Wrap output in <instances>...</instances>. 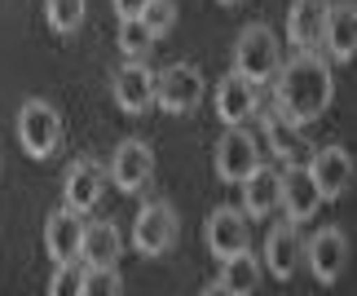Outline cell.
<instances>
[{"mask_svg": "<svg viewBox=\"0 0 357 296\" xmlns=\"http://www.w3.org/2000/svg\"><path fill=\"white\" fill-rule=\"evenodd\" d=\"M335 98V75L331 62L322 58L318 49H300L296 58L278 62L273 71V111L287 115L291 124H313Z\"/></svg>", "mask_w": 357, "mask_h": 296, "instance_id": "cell-1", "label": "cell"}, {"mask_svg": "<svg viewBox=\"0 0 357 296\" xmlns=\"http://www.w3.org/2000/svg\"><path fill=\"white\" fill-rule=\"evenodd\" d=\"M278 62H282V49H278L273 27L247 22L243 31H238V45H234V71L243 80H252V84H265V80H273Z\"/></svg>", "mask_w": 357, "mask_h": 296, "instance_id": "cell-2", "label": "cell"}, {"mask_svg": "<svg viewBox=\"0 0 357 296\" xmlns=\"http://www.w3.org/2000/svg\"><path fill=\"white\" fill-rule=\"evenodd\" d=\"M18 142L31 159H49L62 146V115L45 98H26L18 111Z\"/></svg>", "mask_w": 357, "mask_h": 296, "instance_id": "cell-3", "label": "cell"}, {"mask_svg": "<svg viewBox=\"0 0 357 296\" xmlns=\"http://www.w3.org/2000/svg\"><path fill=\"white\" fill-rule=\"evenodd\" d=\"M203 93H208V80H203V71L195 62H172V66H163V71L155 75V102L168 115L195 111V106L203 102Z\"/></svg>", "mask_w": 357, "mask_h": 296, "instance_id": "cell-4", "label": "cell"}, {"mask_svg": "<svg viewBox=\"0 0 357 296\" xmlns=\"http://www.w3.org/2000/svg\"><path fill=\"white\" fill-rule=\"evenodd\" d=\"M176 235H181V221H176V208L168 199H150L132 221V248L142 257H163L176 244Z\"/></svg>", "mask_w": 357, "mask_h": 296, "instance_id": "cell-5", "label": "cell"}, {"mask_svg": "<svg viewBox=\"0 0 357 296\" xmlns=\"http://www.w3.org/2000/svg\"><path fill=\"white\" fill-rule=\"evenodd\" d=\"M106 177H111L123 195L146 191L150 177H155V151H150L142 138L119 142V146H115V155H111V168H106Z\"/></svg>", "mask_w": 357, "mask_h": 296, "instance_id": "cell-6", "label": "cell"}, {"mask_svg": "<svg viewBox=\"0 0 357 296\" xmlns=\"http://www.w3.org/2000/svg\"><path fill=\"white\" fill-rule=\"evenodd\" d=\"M111 98L128 115H142L155 106V71L146 66V58H123V66L111 75Z\"/></svg>", "mask_w": 357, "mask_h": 296, "instance_id": "cell-7", "label": "cell"}, {"mask_svg": "<svg viewBox=\"0 0 357 296\" xmlns=\"http://www.w3.org/2000/svg\"><path fill=\"white\" fill-rule=\"evenodd\" d=\"M256 164H260V146H256L252 133H247L243 124L225 128L221 142H216V177L234 186V182H243Z\"/></svg>", "mask_w": 357, "mask_h": 296, "instance_id": "cell-8", "label": "cell"}, {"mask_svg": "<svg viewBox=\"0 0 357 296\" xmlns=\"http://www.w3.org/2000/svg\"><path fill=\"white\" fill-rule=\"evenodd\" d=\"M305 261L318 283H335L340 274H344L349 265V235L340 230V225H326V230H318L305 244Z\"/></svg>", "mask_w": 357, "mask_h": 296, "instance_id": "cell-9", "label": "cell"}, {"mask_svg": "<svg viewBox=\"0 0 357 296\" xmlns=\"http://www.w3.org/2000/svg\"><path fill=\"white\" fill-rule=\"evenodd\" d=\"M278 208H287V221H296V225L309 221L322 208V195H318V186H313L305 164H287L278 172Z\"/></svg>", "mask_w": 357, "mask_h": 296, "instance_id": "cell-10", "label": "cell"}, {"mask_svg": "<svg viewBox=\"0 0 357 296\" xmlns=\"http://www.w3.org/2000/svg\"><path fill=\"white\" fill-rule=\"evenodd\" d=\"M305 168H309V177H313V186H318L322 199L349 195V186H353V155L344 151V146H322V151H313Z\"/></svg>", "mask_w": 357, "mask_h": 296, "instance_id": "cell-11", "label": "cell"}, {"mask_svg": "<svg viewBox=\"0 0 357 296\" xmlns=\"http://www.w3.org/2000/svg\"><path fill=\"white\" fill-rule=\"evenodd\" d=\"M106 191V168L98 164V159H75L71 168H66V177H62V204L71 208V212H93L98 208V199Z\"/></svg>", "mask_w": 357, "mask_h": 296, "instance_id": "cell-12", "label": "cell"}, {"mask_svg": "<svg viewBox=\"0 0 357 296\" xmlns=\"http://www.w3.org/2000/svg\"><path fill=\"white\" fill-rule=\"evenodd\" d=\"M203 239H208V252L216 261H225V257H234V252L247 248V217H243V208H212V217L208 225H203Z\"/></svg>", "mask_w": 357, "mask_h": 296, "instance_id": "cell-13", "label": "cell"}, {"mask_svg": "<svg viewBox=\"0 0 357 296\" xmlns=\"http://www.w3.org/2000/svg\"><path fill=\"white\" fill-rule=\"evenodd\" d=\"M300 261H305V239H300L296 221H278L265 239V261L260 265H265L273 279H291L300 270Z\"/></svg>", "mask_w": 357, "mask_h": 296, "instance_id": "cell-14", "label": "cell"}, {"mask_svg": "<svg viewBox=\"0 0 357 296\" xmlns=\"http://www.w3.org/2000/svg\"><path fill=\"white\" fill-rule=\"evenodd\" d=\"M79 239H84V217L71 208H58V212H49V221H45V252L53 257V265H62V261H79Z\"/></svg>", "mask_w": 357, "mask_h": 296, "instance_id": "cell-15", "label": "cell"}, {"mask_svg": "<svg viewBox=\"0 0 357 296\" xmlns=\"http://www.w3.org/2000/svg\"><path fill=\"white\" fill-rule=\"evenodd\" d=\"M322 45L331 53V62H349L353 58V49H357V5L353 0H340V5L326 9Z\"/></svg>", "mask_w": 357, "mask_h": 296, "instance_id": "cell-16", "label": "cell"}, {"mask_svg": "<svg viewBox=\"0 0 357 296\" xmlns=\"http://www.w3.org/2000/svg\"><path fill=\"white\" fill-rule=\"evenodd\" d=\"M256 106H260L256 102V84H252V80H243L238 71H229L221 84H216V115H221L229 128L243 124V119H252Z\"/></svg>", "mask_w": 357, "mask_h": 296, "instance_id": "cell-17", "label": "cell"}, {"mask_svg": "<svg viewBox=\"0 0 357 296\" xmlns=\"http://www.w3.org/2000/svg\"><path fill=\"white\" fill-rule=\"evenodd\" d=\"M326 9H331V0H296L291 13H287V40L296 49H318L322 27H326Z\"/></svg>", "mask_w": 357, "mask_h": 296, "instance_id": "cell-18", "label": "cell"}, {"mask_svg": "<svg viewBox=\"0 0 357 296\" xmlns=\"http://www.w3.org/2000/svg\"><path fill=\"white\" fill-rule=\"evenodd\" d=\"M260 128H265V142H269V151L282 159V164H305V155H309V142H305V128L291 124L287 115L278 111H265V119H260Z\"/></svg>", "mask_w": 357, "mask_h": 296, "instance_id": "cell-19", "label": "cell"}, {"mask_svg": "<svg viewBox=\"0 0 357 296\" xmlns=\"http://www.w3.org/2000/svg\"><path fill=\"white\" fill-rule=\"evenodd\" d=\"M238 186H243V217L256 221V217H269L278 208V168L256 164Z\"/></svg>", "mask_w": 357, "mask_h": 296, "instance_id": "cell-20", "label": "cell"}, {"mask_svg": "<svg viewBox=\"0 0 357 296\" xmlns=\"http://www.w3.org/2000/svg\"><path fill=\"white\" fill-rule=\"evenodd\" d=\"M123 252L119 225L115 221H84V239H79V261L84 265H115Z\"/></svg>", "mask_w": 357, "mask_h": 296, "instance_id": "cell-21", "label": "cell"}, {"mask_svg": "<svg viewBox=\"0 0 357 296\" xmlns=\"http://www.w3.org/2000/svg\"><path fill=\"white\" fill-rule=\"evenodd\" d=\"M260 274H265V265H260V257H252L247 248L221 261V283L234 292V296H252L260 288Z\"/></svg>", "mask_w": 357, "mask_h": 296, "instance_id": "cell-22", "label": "cell"}, {"mask_svg": "<svg viewBox=\"0 0 357 296\" xmlns=\"http://www.w3.org/2000/svg\"><path fill=\"white\" fill-rule=\"evenodd\" d=\"M45 22L58 36L79 31V22H84V0H45Z\"/></svg>", "mask_w": 357, "mask_h": 296, "instance_id": "cell-23", "label": "cell"}, {"mask_svg": "<svg viewBox=\"0 0 357 296\" xmlns=\"http://www.w3.org/2000/svg\"><path fill=\"white\" fill-rule=\"evenodd\" d=\"M79 296H123V279L115 265H84Z\"/></svg>", "mask_w": 357, "mask_h": 296, "instance_id": "cell-24", "label": "cell"}, {"mask_svg": "<svg viewBox=\"0 0 357 296\" xmlns=\"http://www.w3.org/2000/svg\"><path fill=\"white\" fill-rule=\"evenodd\" d=\"M150 45H155V36L146 31L142 18H119V53L123 58H146Z\"/></svg>", "mask_w": 357, "mask_h": 296, "instance_id": "cell-25", "label": "cell"}, {"mask_svg": "<svg viewBox=\"0 0 357 296\" xmlns=\"http://www.w3.org/2000/svg\"><path fill=\"white\" fill-rule=\"evenodd\" d=\"M142 22H146V31L150 36H168L172 31V22H176V0H146V9H142Z\"/></svg>", "mask_w": 357, "mask_h": 296, "instance_id": "cell-26", "label": "cell"}, {"mask_svg": "<svg viewBox=\"0 0 357 296\" xmlns=\"http://www.w3.org/2000/svg\"><path fill=\"white\" fill-rule=\"evenodd\" d=\"M79 283H84V261H62L53 265L49 296H79Z\"/></svg>", "mask_w": 357, "mask_h": 296, "instance_id": "cell-27", "label": "cell"}, {"mask_svg": "<svg viewBox=\"0 0 357 296\" xmlns=\"http://www.w3.org/2000/svg\"><path fill=\"white\" fill-rule=\"evenodd\" d=\"M119 18H142V9H146V0H111Z\"/></svg>", "mask_w": 357, "mask_h": 296, "instance_id": "cell-28", "label": "cell"}, {"mask_svg": "<svg viewBox=\"0 0 357 296\" xmlns=\"http://www.w3.org/2000/svg\"><path fill=\"white\" fill-rule=\"evenodd\" d=\"M199 296H234V292H229V288L221 283V279H216V283H208V288H203Z\"/></svg>", "mask_w": 357, "mask_h": 296, "instance_id": "cell-29", "label": "cell"}, {"mask_svg": "<svg viewBox=\"0 0 357 296\" xmlns=\"http://www.w3.org/2000/svg\"><path fill=\"white\" fill-rule=\"evenodd\" d=\"M221 5H238V0H221Z\"/></svg>", "mask_w": 357, "mask_h": 296, "instance_id": "cell-30", "label": "cell"}]
</instances>
